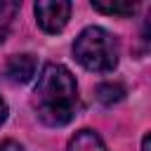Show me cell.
I'll use <instances>...</instances> for the list:
<instances>
[{"mask_svg":"<svg viewBox=\"0 0 151 151\" xmlns=\"http://www.w3.org/2000/svg\"><path fill=\"white\" fill-rule=\"evenodd\" d=\"M78 85L73 73L61 64H45L35 85V109L45 125L59 127L76 116Z\"/></svg>","mask_w":151,"mask_h":151,"instance_id":"6da1fadb","label":"cell"},{"mask_svg":"<svg viewBox=\"0 0 151 151\" xmlns=\"http://www.w3.org/2000/svg\"><path fill=\"white\" fill-rule=\"evenodd\" d=\"M73 54L80 66L94 73H109L118 66V40L101 26H90L85 28L76 42H73Z\"/></svg>","mask_w":151,"mask_h":151,"instance_id":"7a4b0ae2","label":"cell"},{"mask_svg":"<svg viewBox=\"0 0 151 151\" xmlns=\"http://www.w3.org/2000/svg\"><path fill=\"white\" fill-rule=\"evenodd\" d=\"M35 19L45 33H59L71 19V2L66 0H40L35 2Z\"/></svg>","mask_w":151,"mask_h":151,"instance_id":"3957f363","label":"cell"},{"mask_svg":"<svg viewBox=\"0 0 151 151\" xmlns=\"http://www.w3.org/2000/svg\"><path fill=\"white\" fill-rule=\"evenodd\" d=\"M35 68H38V64H35L33 54H14V57H9V61L5 66V76H7L9 83L21 85V83H28L35 76Z\"/></svg>","mask_w":151,"mask_h":151,"instance_id":"277c9868","label":"cell"},{"mask_svg":"<svg viewBox=\"0 0 151 151\" xmlns=\"http://www.w3.org/2000/svg\"><path fill=\"white\" fill-rule=\"evenodd\" d=\"M66 151H106V146L94 130H80L71 137Z\"/></svg>","mask_w":151,"mask_h":151,"instance_id":"5b68a950","label":"cell"},{"mask_svg":"<svg viewBox=\"0 0 151 151\" xmlns=\"http://www.w3.org/2000/svg\"><path fill=\"white\" fill-rule=\"evenodd\" d=\"M92 9L101 14H116V17H132L137 12L134 0H92Z\"/></svg>","mask_w":151,"mask_h":151,"instance_id":"8992f818","label":"cell"},{"mask_svg":"<svg viewBox=\"0 0 151 151\" xmlns=\"http://www.w3.org/2000/svg\"><path fill=\"white\" fill-rule=\"evenodd\" d=\"M19 2L14 0H0V42L9 35V28L14 24V17L19 14Z\"/></svg>","mask_w":151,"mask_h":151,"instance_id":"52a82bcc","label":"cell"},{"mask_svg":"<svg viewBox=\"0 0 151 151\" xmlns=\"http://www.w3.org/2000/svg\"><path fill=\"white\" fill-rule=\"evenodd\" d=\"M123 94H125V90H123L120 85H116V83H104V85L97 87V99H99L101 104H106V106L120 101Z\"/></svg>","mask_w":151,"mask_h":151,"instance_id":"ba28073f","label":"cell"},{"mask_svg":"<svg viewBox=\"0 0 151 151\" xmlns=\"http://www.w3.org/2000/svg\"><path fill=\"white\" fill-rule=\"evenodd\" d=\"M0 151H24V149H21V144H17V142L7 139V142H2V144H0Z\"/></svg>","mask_w":151,"mask_h":151,"instance_id":"9c48e42d","label":"cell"},{"mask_svg":"<svg viewBox=\"0 0 151 151\" xmlns=\"http://www.w3.org/2000/svg\"><path fill=\"white\" fill-rule=\"evenodd\" d=\"M7 120V104H5V99L0 97V125Z\"/></svg>","mask_w":151,"mask_h":151,"instance_id":"30bf717a","label":"cell"},{"mask_svg":"<svg viewBox=\"0 0 151 151\" xmlns=\"http://www.w3.org/2000/svg\"><path fill=\"white\" fill-rule=\"evenodd\" d=\"M142 151H151V137L149 134H144V139H142Z\"/></svg>","mask_w":151,"mask_h":151,"instance_id":"8fae6325","label":"cell"}]
</instances>
